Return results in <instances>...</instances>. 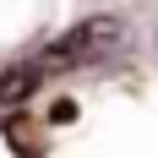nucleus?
I'll return each instance as SVG.
<instances>
[{"label":"nucleus","mask_w":158,"mask_h":158,"mask_svg":"<svg viewBox=\"0 0 158 158\" xmlns=\"http://www.w3.org/2000/svg\"><path fill=\"white\" fill-rule=\"evenodd\" d=\"M114 44H120V22H114V16H87V22H77L71 33H60L55 44H44L38 71H60V65L98 60V55H109Z\"/></svg>","instance_id":"nucleus-1"},{"label":"nucleus","mask_w":158,"mask_h":158,"mask_svg":"<svg viewBox=\"0 0 158 158\" xmlns=\"http://www.w3.org/2000/svg\"><path fill=\"white\" fill-rule=\"evenodd\" d=\"M33 87H38V65H16V71H0V104H22Z\"/></svg>","instance_id":"nucleus-2"}]
</instances>
